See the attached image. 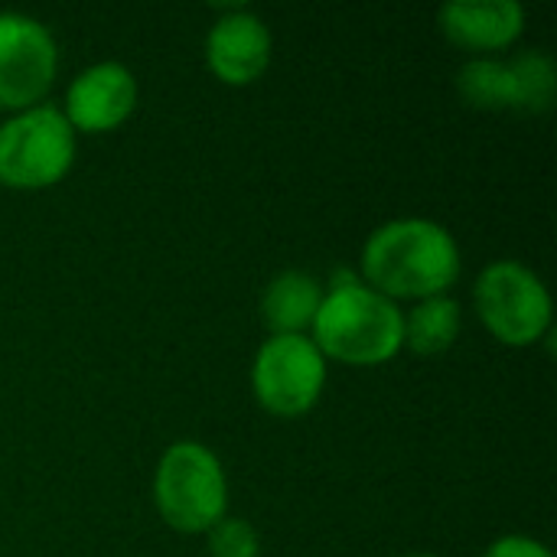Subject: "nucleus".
<instances>
[{
  "instance_id": "obj_3",
  "label": "nucleus",
  "mask_w": 557,
  "mask_h": 557,
  "mask_svg": "<svg viewBox=\"0 0 557 557\" xmlns=\"http://www.w3.org/2000/svg\"><path fill=\"white\" fill-rule=\"evenodd\" d=\"M153 506L180 535H206L228 516V480L222 460L199 441H176L153 473Z\"/></svg>"
},
{
  "instance_id": "obj_14",
  "label": "nucleus",
  "mask_w": 557,
  "mask_h": 557,
  "mask_svg": "<svg viewBox=\"0 0 557 557\" xmlns=\"http://www.w3.org/2000/svg\"><path fill=\"white\" fill-rule=\"evenodd\" d=\"M516 78L519 91V111L525 114H545L552 111L557 95V65L555 59L542 49H525L512 59H506Z\"/></svg>"
},
{
  "instance_id": "obj_5",
  "label": "nucleus",
  "mask_w": 557,
  "mask_h": 557,
  "mask_svg": "<svg viewBox=\"0 0 557 557\" xmlns=\"http://www.w3.org/2000/svg\"><path fill=\"white\" fill-rule=\"evenodd\" d=\"M473 304L483 326L503 346L525 349L552 333L555 307L545 281L522 261H493L473 287Z\"/></svg>"
},
{
  "instance_id": "obj_16",
  "label": "nucleus",
  "mask_w": 557,
  "mask_h": 557,
  "mask_svg": "<svg viewBox=\"0 0 557 557\" xmlns=\"http://www.w3.org/2000/svg\"><path fill=\"white\" fill-rule=\"evenodd\" d=\"M483 557H555L552 548L539 539H529V535H503L496 539L486 555Z\"/></svg>"
},
{
  "instance_id": "obj_4",
  "label": "nucleus",
  "mask_w": 557,
  "mask_h": 557,
  "mask_svg": "<svg viewBox=\"0 0 557 557\" xmlns=\"http://www.w3.org/2000/svg\"><path fill=\"white\" fill-rule=\"evenodd\" d=\"M78 134L55 104H36L0 121V186L36 193L62 183L75 163Z\"/></svg>"
},
{
  "instance_id": "obj_11",
  "label": "nucleus",
  "mask_w": 557,
  "mask_h": 557,
  "mask_svg": "<svg viewBox=\"0 0 557 557\" xmlns=\"http://www.w3.org/2000/svg\"><path fill=\"white\" fill-rule=\"evenodd\" d=\"M323 284L307 271L277 274L261 297V320L271 336H307L323 304Z\"/></svg>"
},
{
  "instance_id": "obj_15",
  "label": "nucleus",
  "mask_w": 557,
  "mask_h": 557,
  "mask_svg": "<svg viewBox=\"0 0 557 557\" xmlns=\"http://www.w3.org/2000/svg\"><path fill=\"white\" fill-rule=\"evenodd\" d=\"M209 557H261V539L251 522L225 516L206 532Z\"/></svg>"
},
{
  "instance_id": "obj_17",
  "label": "nucleus",
  "mask_w": 557,
  "mask_h": 557,
  "mask_svg": "<svg viewBox=\"0 0 557 557\" xmlns=\"http://www.w3.org/2000/svg\"><path fill=\"white\" fill-rule=\"evenodd\" d=\"M405 557H437V555H405Z\"/></svg>"
},
{
  "instance_id": "obj_13",
  "label": "nucleus",
  "mask_w": 557,
  "mask_h": 557,
  "mask_svg": "<svg viewBox=\"0 0 557 557\" xmlns=\"http://www.w3.org/2000/svg\"><path fill=\"white\" fill-rule=\"evenodd\" d=\"M460 98L476 111H519V91L509 62L493 55H476L457 72Z\"/></svg>"
},
{
  "instance_id": "obj_8",
  "label": "nucleus",
  "mask_w": 557,
  "mask_h": 557,
  "mask_svg": "<svg viewBox=\"0 0 557 557\" xmlns=\"http://www.w3.org/2000/svg\"><path fill=\"white\" fill-rule=\"evenodd\" d=\"M137 101H140V88L134 72L124 62L104 59L82 69L69 82L59 111L65 114L75 134H108L131 121Z\"/></svg>"
},
{
  "instance_id": "obj_10",
  "label": "nucleus",
  "mask_w": 557,
  "mask_h": 557,
  "mask_svg": "<svg viewBox=\"0 0 557 557\" xmlns=\"http://www.w3.org/2000/svg\"><path fill=\"white\" fill-rule=\"evenodd\" d=\"M441 33L470 52L509 49L525 29V7L516 0H450L437 13Z\"/></svg>"
},
{
  "instance_id": "obj_9",
  "label": "nucleus",
  "mask_w": 557,
  "mask_h": 557,
  "mask_svg": "<svg viewBox=\"0 0 557 557\" xmlns=\"http://www.w3.org/2000/svg\"><path fill=\"white\" fill-rule=\"evenodd\" d=\"M274 39L268 23L248 7H222V16L206 36V65L209 72L232 88L258 82L271 65Z\"/></svg>"
},
{
  "instance_id": "obj_6",
  "label": "nucleus",
  "mask_w": 557,
  "mask_h": 557,
  "mask_svg": "<svg viewBox=\"0 0 557 557\" xmlns=\"http://www.w3.org/2000/svg\"><path fill=\"white\" fill-rule=\"evenodd\" d=\"M326 359L310 336H268L251 362V392L274 418L310 414L326 388Z\"/></svg>"
},
{
  "instance_id": "obj_2",
  "label": "nucleus",
  "mask_w": 557,
  "mask_h": 557,
  "mask_svg": "<svg viewBox=\"0 0 557 557\" xmlns=\"http://www.w3.org/2000/svg\"><path fill=\"white\" fill-rule=\"evenodd\" d=\"M313 346L330 362L372 369L392 362L405 349L401 307L362 284V277L339 271L323 294L310 326Z\"/></svg>"
},
{
  "instance_id": "obj_7",
  "label": "nucleus",
  "mask_w": 557,
  "mask_h": 557,
  "mask_svg": "<svg viewBox=\"0 0 557 557\" xmlns=\"http://www.w3.org/2000/svg\"><path fill=\"white\" fill-rule=\"evenodd\" d=\"M59 72L52 33L26 13H0V111L16 114L46 101Z\"/></svg>"
},
{
  "instance_id": "obj_12",
  "label": "nucleus",
  "mask_w": 557,
  "mask_h": 557,
  "mask_svg": "<svg viewBox=\"0 0 557 557\" xmlns=\"http://www.w3.org/2000/svg\"><path fill=\"white\" fill-rule=\"evenodd\" d=\"M460 320H463L460 304L450 294L418 300V304H411V310L401 313L405 346L418 356H441L457 343Z\"/></svg>"
},
{
  "instance_id": "obj_1",
  "label": "nucleus",
  "mask_w": 557,
  "mask_h": 557,
  "mask_svg": "<svg viewBox=\"0 0 557 557\" xmlns=\"http://www.w3.org/2000/svg\"><path fill=\"white\" fill-rule=\"evenodd\" d=\"M359 277L392 304L441 297L460 277V245L434 219H392L366 238Z\"/></svg>"
}]
</instances>
